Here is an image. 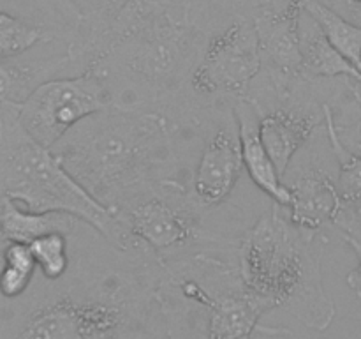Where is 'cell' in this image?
I'll list each match as a JSON object with an SVG mask.
<instances>
[{"instance_id": "17", "label": "cell", "mask_w": 361, "mask_h": 339, "mask_svg": "<svg viewBox=\"0 0 361 339\" xmlns=\"http://www.w3.org/2000/svg\"><path fill=\"white\" fill-rule=\"evenodd\" d=\"M323 109L324 129L337 161V187L344 203V214L361 215V157L348 148V145L338 136L334 108L324 102Z\"/></svg>"}, {"instance_id": "12", "label": "cell", "mask_w": 361, "mask_h": 339, "mask_svg": "<svg viewBox=\"0 0 361 339\" xmlns=\"http://www.w3.org/2000/svg\"><path fill=\"white\" fill-rule=\"evenodd\" d=\"M284 184L291 193L288 215L298 228L319 235L324 228L337 226L344 212V203L338 193L337 179L326 170L316 162H307Z\"/></svg>"}, {"instance_id": "25", "label": "cell", "mask_w": 361, "mask_h": 339, "mask_svg": "<svg viewBox=\"0 0 361 339\" xmlns=\"http://www.w3.org/2000/svg\"><path fill=\"white\" fill-rule=\"evenodd\" d=\"M4 246H6V242H4V240L0 239V268H2V251H4Z\"/></svg>"}, {"instance_id": "14", "label": "cell", "mask_w": 361, "mask_h": 339, "mask_svg": "<svg viewBox=\"0 0 361 339\" xmlns=\"http://www.w3.org/2000/svg\"><path fill=\"white\" fill-rule=\"evenodd\" d=\"M233 109H235L236 120H238L243 168L264 194H268L281 207L288 208L291 203V193L261 140L259 106H257L256 99H236Z\"/></svg>"}, {"instance_id": "20", "label": "cell", "mask_w": 361, "mask_h": 339, "mask_svg": "<svg viewBox=\"0 0 361 339\" xmlns=\"http://www.w3.org/2000/svg\"><path fill=\"white\" fill-rule=\"evenodd\" d=\"M9 4H13L16 9H25V18L28 20H32L30 14L51 16L53 27L69 42L87 18V13L81 11L73 0H11Z\"/></svg>"}, {"instance_id": "22", "label": "cell", "mask_w": 361, "mask_h": 339, "mask_svg": "<svg viewBox=\"0 0 361 339\" xmlns=\"http://www.w3.org/2000/svg\"><path fill=\"white\" fill-rule=\"evenodd\" d=\"M349 94H351V101H349L348 109L351 112V120L345 122H337V131L341 140L351 148L355 154L361 157V80L349 78Z\"/></svg>"}, {"instance_id": "18", "label": "cell", "mask_w": 361, "mask_h": 339, "mask_svg": "<svg viewBox=\"0 0 361 339\" xmlns=\"http://www.w3.org/2000/svg\"><path fill=\"white\" fill-rule=\"evenodd\" d=\"M302 7L319 25L328 41L361 71V25L321 0H302Z\"/></svg>"}, {"instance_id": "13", "label": "cell", "mask_w": 361, "mask_h": 339, "mask_svg": "<svg viewBox=\"0 0 361 339\" xmlns=\"http://www.w3.org/2000/svg\"><path fill=\"white\" fill-rule=\"evenodd\" d=\"M323 105L319 108L314 105H286L264 112L257 102L261 140L282 179L300 148L312 138L317 126L324 124Z\"/></svg>"}, {"instance_id": "23", "label": "cell", "mask_w": 361, "mask_h": 339, "mask_svg": "<svg viewBox=\"0 0 361 339\" xmlns=\"http://www.w3.org/2000/svg\"><path fill=\"white\" fill-rule=\"evenodd\" d=\"M32 278H34L32 270L2 263V268H0V295L6 297V299H18L27 292Z\"/></svg>"}, {"instance_id": "9", "label": "cell", "mask_w": 361, "mask_h": 339, "mask_svg": "<svg viewBox=\"0 0 361 339\" xmlns=\"http://www.w3.org/2000/svg\"><path fill=\"white\" fill-rule=\"evenodd\" d=\"M259 41L263 67L279 99L293 94L302 81V0H268L250 11Z\"/></svg>"}, {"instance_id": "6", "label": "cell", "mask_w": 361, "mask_h": 339, "mask_svg": "<svg viewBox=\"0 0 361 339\" xmlns=\"http://www.w3.org/2000/svg\"><path fill=\"white\" fill-rule=\"evenodd\" d=\"M115 105L108 78L95 66L71 78H51L18 105V117L28 134L53 148L74 126Z\"/></svg>"}, {"instance_id": "1", "label": "cell", "mask_w": 361, "mask_h": 339, "mask_svg": "<svg viewBox=\"0 0 361 339\" xmlns=\"http://www.w3.org/2000/svg\"><path fill=\"white\" fill-rule=\"evenodd\" d=\"M51 150L95 200L116 214L150 189L169 162L171 124L155 109L111 105L81 120Z\"/></svg>"}, {"instance_id": "7", "label": "cell", "mask_w": 361, "mask_h": 339, "mask_svg": "<svg viewBox=\"0 0 361 339\" xmlns=\"http://www.w3.org/2000/svg\"><path fill=\"white\" fill-rule=\"evenodd\" d=\"M263 69L259 41L252 20L238 14L231 23L214 32L189 78L200 97H249L250 83Z\"/></svg>"}, {"instance_id": "3", "label": "cell", "mask_w": 361, "mask_h": 339, "mask_svg": "<svg viewBox=\"0 0 361 339\" xmlns=\"http://www.w3.org/2000/svg\"><path fill=\"white\" fill-rule=\"evenodd\" d=\"M20 102L0 108V196L32 212H66L94 228L120 251L133 246L118 215L95 200L60 162L51 148L21 126Z\"/></svg>"}, {"instance_id": "11", "label": "cell", "mask_w": 361, "mask_h": 339, "mask_svg": "<svg viewBox=\"0 0 361 339\" xmlns=\"http://www.w3.org/2000/svg\"><path fill=\"white\" fill-rule=\"evenodd\" d=\"M243 170L242 143L235 109L221 115L217 126L204 141L192 177L196 200L207 207L224 203L238 184Z\"/></svg>"}, {"instance_id": "4", "label": "cell", "mask_w": 361, "mask_h": 339, "mask_svg": "<svg viewBox=\"0 0 361 339\" xmlns=\"http://www.w3.org/2000/svg\"><path fill=\"white\" fill-rule=\"evenodd\" d=\"M210 35L192 23L159 18L113 42L90 66L106 76H127L157 95L189 80Z\"/></svg>"}, {"instance_id": "16", "label": "cell", "mask_w": 361, "mask_h": 339, "mask_svg": "<svg viewBox=\"0 0 361 339\" xmlns=\"http://www.w3.org/2000/svg\"><path fill=\"white\" fill-rule=\"evenodd\" d=\"M78 62L71 53L35 62L0 60V108L6 102H23L39 85L51 80L53 74Z\"/></svg>"}, {"instance_id": "26", "label": "cell", "mask_w": 361, "mask_h": 339, "mask_svg": "<svg viewBox=\"0 0 361 339\" xmlns=\"http://www.w3.org/2000/svg\"><path fill=\"white\" fill-rule=\"evenodd\" d=\"M321 2H324V4H328V6L334 7L335 4H337V0H321Z\"/></svg>"}, {"instance_id": "19", "label": "cell", "mask_w": 361, "mask_h": 339, "mask_svg": "<svg viewBox=\"0 0 361 339\" xmlns=\"http://www.w3.org/2000/svg\"><path fill=\"white\" fill-rule=\"evenodd\" d=\"M59 37L53 28L0 7V60H14L34 46Z\"/></svg>"}, {"instance_id": "5", "label": "cell", "mask_w": 361, "mask_h": 339, "mask_svg": "<svg viewBox=\"0 0 361 339\" xmlns=\"http://www.w3.org/2000/svg\"><path fill=\"white\" fill-rule=\"evenodd\" d=\"M141 311L130 285L73 288L42 300L11 339H130L140 335Z\"/></svg>"}, {"instance_id": "15", "label": "cell", "mask_w": 361, "mask_h": 339, "mask_svg": "<svg viewBox=\"0 0 361 339\" xmlns=\"http://www.w3.org/2000/svg\"><path fill=\"white\" fill-rule=\"evenodd\" d=\"M302 78H355L361 80V71L349 62L326 39L319 25L303 13L302 16Z\"/></svg>"}, {"instance_id": "10", "label": "cell", "mask_w": 361, "mask_h": 339, "mask_svg": "<svg viewBox=\"0 0 361 339\" xmlns=\"http://www.w3.org/2000/svg\"><path fill=\"white\" fill-rule=\"evenodd\" d=\"M173 186L171 182L169 189ZM169 189L166 194L152 186L116 212L133 242L143 244L155 254L175 253L197 237L194 215Z\"/></svg>"}, {"instance_id": "2", "label": "cell", "mask_w": 361, "mask_h": 339, "mask_svg": "<svg viewBox=\"0 0 361 339\" xmlns=\"http://www.w3.org/2000/svg\"><path fill=\"white\" fill-rule=\"evenodd\" d=\"M274 201L238 246V278L249 292L275 309L288 311L307 328L324 332L337 307L326 293L321 270L323 242L316 233L298 228Z\"/></svg>"}, {"instance_id": "21", "label": "cell", "mask_w": 361, "mask_h": 339, "mask_svg": "<svg viewBox=\"0 0 361 339\" xmlns=\"http://www.w3.org/2000/svg\"><path fill=\"white\" fill-rule=\"evenodd\" d=\"M35 263L48 281H59L69 268V235L51 232L37 237L30 244Z\"/></svg>"}, {"instance_id": "27", "label": "cell", "mask_w": 361, "mask_h": 339, "mask_svg": "<svg viewBox=\"0 0 361 339\" xmlns=\"http://www.w3.org/2000/svg\"><path fill=\"white\" fill-rule=\"evenodd\" d=\"M141 338V335H136V338H130V339H140Z\"/></svg>"}, {"instance_id": "8", "label": "cell", "mask_w": 361, "mask_h": 339, "mask_svg": "<svg viewBox=\"0 0 361 339\" xmlns=\"http://www.w3.org/2000/svg\"><path fill=\"white\" fill-rule=\"evenodd\" d=\"M176 282L183 299L207 309L204 339H254L257 331L271 335L291 334L288 328L259 327L261 316L274 311L275 306L249 292L240 279L224 288H208L192 275H182Z\"/></svg>"}, {"instance_id": "24", "label": "cell", "mask_w": 361, "mask_h": 339, "mask_svg": "<svg viewBox=\"0 0 361 339\" xmlns=\"http://www.w3.org/2000/svg\"><path fill=\"white\" fill-rule=\"evenodd\" d=\"M338 233H341L342 240L355 251L356 258H358V265L345 275V282H348V286L351 288V292L355 293L358 299H361V240L358 237L353 235L351 232H348V230L338 228Z\"/></svg>"}]
</instances>
